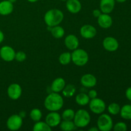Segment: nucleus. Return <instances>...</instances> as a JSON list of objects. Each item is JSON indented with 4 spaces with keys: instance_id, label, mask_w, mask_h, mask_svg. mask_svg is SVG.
<instances>
[{
    "instance_id": "nucleus-8",
    "label": "nucleus",
    "mask_w": 131,
    "mask_h": 131,
    "mask_svg": "<svg viewBox=\"0 0 131 131\" xmlns=\"http://www.w3.org/2000/svg\"><path fill=\"white\" fill-rule=\"evenodd\" d=\"M15 51L12 47L4 46L0 49V57L6 62H10L15 60Z\"/></svg>"
},
{
    "instance_id": "nucleus-39",
    "label": "nucleus",
    "mask_w": 131,
    "mask_h": 131,
    "mask_svg": "<svg viewBox=\"0 0 131 131\" xmlns=\"http://www.w3.org/2000/svg\"><path fill=\"white\" fill-rule=\"evenodd\" d=\"M27 1H28L30 3H35V2H37V1H38V0H27Z\"/></svg>"
},
{
    "instance_id": "nucleus-33",
    "label": "nucleus",
    "mask_w": 131,
    "mask_h": 131,
    "mask_svg": "<svg viewBox=\"0 0 131 131\" xmlns=\"http://www.w3.org/2000/svg\"><path fill=\"white\" fill-rule=\"evenodd\" d=\"M125 96L128 100L131 101V86L129 87L125 91Z\"/></svg>"
},
{
    "instance_id": "nucleus-7",
    "label": "nucleus",
    "mask_w": 131,
    "mask_h": 131,
    "mask_svg": "<svg viewBox=\"0 0 131 131\" xmlns=\"http://www.w3.org/2000/svg\"><path fill=\"white\" fill-rule=\"evenodd\" d=\"M23 124V118L19 115H12L6 121V127L10 130L15 131L20 129Z\"/></svg>"
},
{
    "instance_id": "nucleus-28",
    "label": "nucleus",
    "mask_w": 131,
    "mask_h": 131,
    "mask_svg": "<svg viewBox=\"0 0 131 131\" xmlns=\"http://www.w3.org/2000/svg\"><path fill=\"white\" fill-rule=\"evenodd\" d=\"M120 109H121V107H120V105L117 103H115V102L110 104L107 107L108 112L112 115H116L120 113Z\"/></svg>"
},
{
    "instance_id": "nucleus-12",
    "label": "nucleus",
    "mask_w": 131,
    "mask_h": 131,
    "mask_svg": "<svg viewBox=\"0 0 131 131\" xmlns=\"http://www.w3.org/2000/svg\"><path fill=\"white\" fill-rule=\"evenodd\" d=\"M80 34L84 38L91 39L96 36L97 29L93 26L90 24H85L81 28Z\"/></svg>"
},
{
    "instance_id": "nucleus-1",
    "label": "nucleus",
    "mask_w": 131,
    "mask_h": 131,
    "mask_svg": "<svg viewBox=\"0 0 131 131\" xmlns=\"http://www.w3.org/2000/svg\"><path fill=\"white\" fill-rule=\"evenodd\" d=\"M63 97L58 93L52 92L47 96L44 101V106L49 111H58L63 106Z\"/></svg>"
},
{
    "instance_id": "nucleus-16",
    "label": "nucleus",
    "mask_w": 131,
    "mask_h": 131,
    "mask_svg": "<svg viewBox=\"0 0 131 131\" xmlns=\"http://www.w3.org/2000/svg\"><path fill=\"white\" fill-rule=\"evenodd\" d=\"M115 0H101L100 10L103 14H110L115 8Z\"/></svg>"
},
{
    "instance_id": "nucleus-32",
    "label": "nucleus",
    "mask_w": 131,
    "mask_h": 131,
    "mask_svg": "<svg viewBox=\"0 0 131 131\" xmlns=\"http://www.w3.org/2000/svg\"><path fill=\"white\" fill-rule=\"evenodd\" d=\"M88 97H90V99H95L97 97V91L95 90H91L89 91L88 94Z\"/></svg>"
},
{
    "instance_id": "nucleus-22",
    "label": "nucleus",
    "mask_w": 131,
    "mask_h": 131,
    "mask_svg": "<svg viewBox=\"0 0 131 131\" xmlns=\"http://www.w3.org/2000/svg\"><path fill=\"white\" fill-rule=\"evenodd\" d=\"M52 128L46 122H41L40 120L37 122L33 127V130L34 131H51Z\"/></svg>"
},
{
    "instance_id": "nucleus-37",
    "label": "nucleus",
    "mask_w": 131,
    "mask_h": 131,
    "mask_svg": "<svg viewBox=\"0 0 131 131\" xmlns=\"http://www.w3.org/2000/svg\"><path fill=\"white\" fill-rule=\"evenodd\" d=\"M99 129H98V127H92L90 129H89V131H99Z\"/></svg>"
},
{
    "instance_id": "nucleus-23",
    "label": "nucleus",
    "mask_w": 131,
    "mask_h": 131,
    "mask_svg": "<svg viewBox=\"0 0 131 131\" xmlns=\"http://www.w3.org/2000/svg\"><path fill=\"white\" fill-rule=\"evenodd\" d=\"M120 114L124 120H131V105L125 104L120 109Z\"/></svg>"
},
{
    "instance_id": "nucleus-36",
    "label": "nucleus",
    "mask_w": 131,
    "mask_h": 131,
    "mask_svg": "<svg viewBox=\"0 0 131 131\" xmlns=\"http://www.w3.org/2000/svg\"><path fill=\"white\" fill-rule=\"evenodd\" d=\"M19 115L22 118H25L26 116V113L24 111H21L19 113Z\"/></svg>"
},
{
    "instance_id": "nucleus-15",
    "label": "nucleus",
    "mask_w": 131,
    "mask_h": 131,
    "mask_svg": "<svg viewBox=\"0 0 131 131\" xmlns=\"http://www.w3.org/2000/svg\"><path fill=\"white\" fill-rule=\"evenodd\" d=\"M97 22L101 28L103 29H107L112 26L113 19L109 14L102 13L97 18Z\"/></svg>"
},
{
    "instance_id": "nucleus-40",
    "label": "nucleus",
    "mask_w": 131,
    "mask_h": 131,
    "mask_svg": "<svg viewBox=\"0 0 131 131\" xmlns=\"http://www.w3.org/2000/svg\"><path fill=\"white\" fill-rule=\"evenodd\" d=\"M9 1H10V2H11V3H15V1H17V0H8Z\"/></svg>"
},
{
    "instance_id": "nucleus-26",
    "label": "nucleus",
    "mask_w": 131,
    "mask_h": 131,
    "mask_svg": "<svg viewBox=\"0 0 131 131\" xmlns=\"http://www.w3.org/2000/svg\"><path fill=\"white\" fill-rule=\"evenodd\" d=\"M72 61L71 53L69 52H63L59 56V62L62 65H67Z\"/></svg>"
},
{
    "instance_id": "nucleus-11",
    "label": "nucleus",
    "mask_w": 131,
    "mask_h": 131,
    "mask_svg": "<svg viewBox=\"0 0 131 131\" xmlns=\"http://www.w3.org/2000/svg\"><path fill=\"white\" fill-rule=\"evenodd\" d=\"M61 121V116L57 111H50L46 117V122L51 128L56 127L60 125Z\"/></svg>"
},
{
    "instance_id": "nucleus-2",
    "label": "nucleus",
    "mask_w": 131,
    "mask_h": 131,
    "mask_svg": "<svg viewBox=\"0 0 131 131\" xmlns=\"http://www.w3.org/2000/svg\"><path fill=\"white\" fill-rule=\"evenodd\" d=\"M64 18L63 13L58 9H51L45 14L44 21L47 26L53 27L60 25Z\"/></svg>"
},
{
    "instance_id": "nucleus-19",
    "label": "nucleus",
    "mask_w": 131,
    "mask_h": 131,
    "mask_svg": "<svg viewBox=\"0 0 131 131\" xmlns=\"http://www.w3.org/2000/svg\"><path fill=\"white\" fill-rule=\"evenodd\" d=\"M65 85H66V83H65V79L62 78H58L52 81L51 86V90L52 92L60 93L62 92Z\"/></svg>"
},
{
    "instance_id": "nucleus-17",
    "label": "nucleus",
    "mask_w": 131,
    "mask_h": 131,
    "mask_svg": "<svg viewBox=\"0 0 131 131\" xmlns=\"http://www.w3.org/2000/svg\"><path fill=\"white\" fill-rule=\"evenodd\" d=\"M14 11V5L8 0H4L0 2V15H8Z\"/></svg>"
},
{
    "instance_id": "nucleus-18",
    "label": "nucleus",
    "mask_w": 131,
    "mask_h": 131,
    "mask_svg": "<svg viewBox=\"0 0 131 131\" xmlns=\"http://www.w3.org/2000/svg\"><path fill=\"white\" fill-rule=\"evenodd\" d=\"M66 7L68 11L72 14H78L81 10V3L79 0H67Z\"/></svg>"
},
{
    "instance_id": "nucleus-4",
    "label": "nucleus",
    "mask_w": 131,
    "mask_h": 131,
    "mask_svg": "<svg viewBox=\"0 0 131 131\" xmlns=\"http://www.w3.org/2000/svg\"><path fill=\"white\" fill-rule=\"evenodd\" d=\"M72 61L78 67H83L88 63L89 56L86 51L82 49H76L71 53Z\"/></svg>"
},
{
    "instance_id": "nucleus-13",
    "label": "nucleus",
    "mask_w": 131,
    "mask_h": 131,
    "mask_svg": "<svg viewBox=\"0 0 131 131\" xmlns=\"http://www.w3.org/2000/svg\"><path fill=\"white\" fill-rule=\"evenodd\" d=\"M65 45L68 49L70 51H74L78 48L79 44V41L78 37L72 34L69 35L65 37Z\"/></svg>"
},
{
    "instance_id": "nucleus-35",
    "label": "nucleus",
    "mask_w": 131,
    "mask_h": 131,
    "mask_svg": "<svg viewBox=\"0 0 131 131\" xmlns=\"http://www.w3.org/2000/svg\"><path fill=\"white\" fill-rule=\"evenodd\" d=\"M4 38H5L4 33H3V31H1L0 30V43H2L3 41L4 40Z\"/></svg>"
},
{
    "instance_id": "nucleus-5",
    "label": "nucleus",
    "mask_w": 131,
    "mask_h": 131,
    "mask_svg": "<svg viewBox=\"0 0 131 131\" xmlns=\"http://www.w3.org/2000/svg\"><path fill=\"white\" fill-rule=\"evenodd\" d=\"M97 127L101 131H110L113 127V122L107 114H102L97 120Z\"/></svg>"
},
{
    "instance_id": "nucleus-38",
    "label": "nucleus",
    "mask_w": 131,
    "mask_h": 131,
    "mask_svg": "<svg viewBox=\"0 0 131 131\" xmlns=\"http://www.w3.org/2000/svg\"><path fill=\"white\" fill-rule=\"evenodd\" d=\"M127 0H115V1H116V2L118 3H124Z\"/></svg>"
},
{
    "instance_id": "nucleus-14",
    "label": "nucleus",
    "mask_w": 131,
    "mask_h": 131,
    "mask_svg": "<svg viewBox=\"0 0 131 131\" xmlns=\"http://www.w3.org/2000/svg\"><path fill=\"white\" fill-rule=\"evenodd\" d=\"M97 78L91 74H86L81 78V83L86 88H93L97 84Z\"/></svg>"
},
{
    "instance_id": "nucleus-41",
    "label": "nucleus",
    "mask_w": 131,
    "mask_h": 131,
    "mask_svg": "<svg viewBox=\"0 0 131 131\" xmlns=\"http://www.w3.org/2000/svg\"><path fill=\"white\" fill-rule=\"evenodd\" d=\"M61 1H67V0H61Z\"/></svg>"
},
{
    "instance_id": "nucleus-21",
    "label": "nucleus",
    "mask_w": 131,
    "mask_h": 131,
    "mask_svg": "<svg viewBox=\"0 0 131 131\" xmlns=\"http://www.w3.org/2000/svg\"><path fill=\"white\" fill-rule=\"evenodd\" d=\"M90 99L87 94L84 93H79L75 97V102L79 106H84L89 104Z\"/></svg>"
},
{
    "instance_id": "nucleus-31",
    "label": "nucleus",
    "mask_w": 131,
    "mask_h": 131,
    "mask_svg": "<svg viewBox=\"0 0 131 131\" xmlns=\"http://www.w3.org/2000/svg\"><path fill=\"white\" fill-rule=\"evenodd\" d=\"M26 59V54L23 51H18L15 52V60L19 62H23Z\"/></svg>"
},
{
    "instance_id": "nucleus-3",
    "label": "nucleus",
    "mask_w": 131,
    "mask_h": 131,
    "mask_svg": "<svg viewBox=\"0 0 131 131\" xmlns=\"http://www.w3.org/2000/svg\"><path fill=\"white\" fill-rule=\"evenodd\" d=\"M91 121L90 113L85 110H78L75 112V115L73 119L74 124L78 128H84L89 125Z\"/></svg>"
},
{
    "instance_id": "nucleus-27",
    "label": "nucleus",
    "mask_w": 131,
    "mask_h": 131,
    "mask_svg": "<svg viewBox=\"0 0 131 131\" xmlns=\"http://www.w3.org/2000/svg\"><path fill=\"white\" fill-rule=\"evenodd\" d=\"M29 116L31 119L35 122L40 121L42 119V113L40 110L38 108H34L31 110L29 113Z\"/></svg>"
},
{
    "instance_id": "nucleus-30",
    "label": "nucleus",
    "mask_w": 131,
    "mask_h": 131,
    "mask_svg": "<svg viewBox=\"0 0 131 131\" xmlns=\"http://www.w3.org/2000/svg\"><path fill=\"white\" fill-rule=\"evenodd\" d=\"M113 129L115 131H126L127 130V125L125 123L120 122L113 125Z\"/></svg>"
},
{
    "instance_id": "nucleus-25",
    "label": "nucleus",
    "mask_w": 131,
    "mask_h": 131,
    "mask_svg": "<svg viewBox=\"0 0 131 131\" xmlns=\"http://www.w3.org/2000/svg\"><path fill=\"white\" fill-rule=\"evenodd\" d=\"M75 91H76V88L75 86L72 84H69L67 85H65V86L63 89L62 93L65 97L69 98L74 95Z\"/></svg>"
},
{
    "instance_id": "nucleus-10",
    "label": "nucleus",
    "mask_w": 131,
    "mask_h": 131,
    "mask_svg": "<svg viewBox=\"0 0 131 131\" xmlns=\"http://www.w3.org/2000/svg\"><path fill=\"white\" fill-rule=\"evenodd\" d=\"M22 94V88L17 83H12L7 88V95L12 100H17Z\"/></svg>"
},
{
    "instance_id": "nucleus-6",
    "label": "nucleus",
    "mask_w": 131,
    "mask_h": 131,
    "mask_svg": "<svg viewBox=\"0 0 131 131\" xmlns=\"http://www.w3.org/2000/svg\"><path fill=\"white\" fill-rule=\"evenodd\" d=\"M89 107L92 113L100 115L104 112L106 109V105L103 100L96 97L90 101Z\"/></svg>"
},
{
    "instance_id": "nucleus-34",
    "label": "nucleus",
    "mask_w": 131,
    "mask_h": 131,
    "mask_svg": "<svg viewBox=\"0 0 131 131\" xmlns=\"http://www.w3.org/2000/svg\"><path fill=\"white\" fill-rule=\"evenodd\" d=\"M101 14H102V12L101 11V10L95 9V10H94L93 11V15L95 18H98L101 15Z\"/></svg>"
},
{
    "instance_id": "nucleus-9",
    "label": "nucleus",
    "mask_w": 131,
    "mask_h": 131,
    "mask_svg": "<svg viewBox=\"0 0 131 131\" xmlns=\"http://www.w3.org/2000/svg\"><path fill=\"white\" fill-rule=\"evenodd\" d=\"M102 45L105 50L109 52H115L118 49L119 43L117 40L113 37H107L103 40Z\"/></svg>"
},
{
    "instance_id": "nucleus-24",
    "label": "nucleus",
    "mask_w": 131,
    "mask_h": 131,
    "mask_svg": "<svg viewBox=\"0 0 131 131\" xmlns=\"http://www.w3.org/2000/svg\"><path fill=\"white\" fill-rule=\"evenodd\" d=\"M51 33L52 37L58 39V38H61L63 37L65 35V30L63 27L60 26V25H57L51 28Z\"/></svg>"
},
{
    "instance_id": "nucleus-20",
    "label": "nucleus",
    "mask_w": 131,
    "mask_h": 131,
    "mask_svg": "<svg viewBox=\"0 0 131 131\" xmlns=\"http://www.w3.org/2000/svg\"><path fill=\"white\" fill-rule=\"evenodd\" d=\"M60 128L63 131H71L76 129V126L72 120H63L60 124Z\"/></svg>"
},
{
    "instance_id": "nucleus-29",
    "label": "nucleus",
    "mask_w": 131,
    "mask_h": 131,
    "mask_svg": "<svg viewBox=\"0 0 131 131\" xmlns=\"http://www.w3.org/2000/svg\"><path fill=\"white\" fill-rule=\"evenodd\" d=\"M75 115V111L72 109H67L61 115V118L63 120H73Z\"/></svg>"
}]
</instances>
